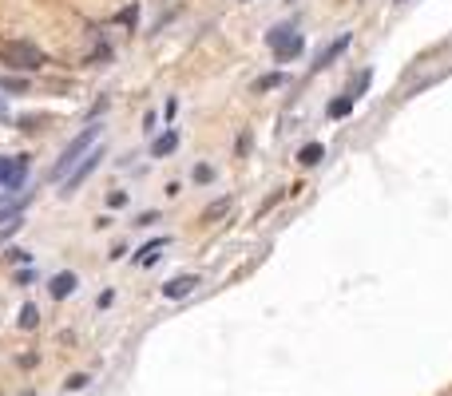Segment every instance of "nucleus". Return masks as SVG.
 <instances>
[{
	"mask_svg": "<svg viewBox=\"0 0 452 396\" xmlns=\"http://www.w3.org/2000/svg\"><path fill=\"white\" fill-rule=\"evenodd\" d=\"M278 83H286V76H282V71H270V76H262L258 83H254V91H270V88H278Z\"/></svg>",
	"mask_w": 452,
	"mask_h": 396,
	"instance_id": "nucleus-15",
	"label": "nucleus"
},
{
	"mask_svg": "<svg viewBox=\"0 0 452 396\" xmlns=\"http://www.w3.org/2000/svg\"><path fill=\"white\" fill-rule=\"evenodd\" d=\"M100 158H103V151H91V155H88V158H83L80 167H76V170H71V175H68V190H64V194H71V190L80 187L83 178H88V175H91V170L100 167Z\"/></svg>",
	"mask_w": 452,
	"mask_h": 396,
	"instance_id": "nucleus-6",
	"label": "nucleus"
},
{
	"mask_svg": "<svg viewBox=\"0 0 452 396\" xmlns=\"http://www.w3.org/2000/svg\"><path fill=\"white\" fill-rule=\"evenodd\" d=\"M195 286H199V277H195V274L171 277V281H167V286H163V297H171V301H175V297H187V293H191Z\"/></svg>",
	"mask_w": 452,
	"mask_h": 396,
	"instance_id": "nucleus-7",
	"label": "nucleus"
},
{
	"mask_svg": "<svg viewBox=\"0 0 452 396\" xmlns=\"http://www.w3.org/2000/svg\"><path fill=\"white\" fill-rule=\"evenodd\" d=\"M322 155H325L322 143H306V147L298 151V163H301V167H318V163H322Z\"/></svg>",
	"mask_w": 452,
	"mask_h": 396,
	"instance_id": "nucleus-11",
	"label": "nucleus"
},
{
	"mask_svg": "<svg viewBox=\"0 0 452 396\" xmlns=\"http://www.w3.org/2000/svg\"><path fill=\"white\" fill-rule=\"evenodd\" d=\"M24 170H28V158H0V187H8V190H16L24 182Z\"/></svg>",
	"mask_w": 452,
	"mask_h": 396,
	"instance_id": "nucleus-4",
	"label": "nucleus"
},
{
	"mask_svg": "<svg viewBox=\"0 0 452 396\" xmlns=\"http://www.w3.org/2000/svg\"><path fill=\"white\" fill-rule=\"evenodd\" d=\"M179 147V131H163L155 143H151V155L155 158H163V155H171V151Z\"/></svg>",
	"mask_w": 452,
	"mask_h": 396,
	"instance_id": "nucleus-9",
	"label": "nucleus"
},
{
	"mask_svg": "<svg viewBox=\"0 0 452 396\" xmlns=\"http://www.w3.org/2000/svg\"><path fill=\"white\" fill-rule=\"evenodd\" d=\"M369 79H373V71H369V68H365V71H357V76H353V88H349V99H357V95H361V91L369 88Z\"/></svg>",
	"mask_w": 452,
	"mask_h": 396,
	"instance_id": "nucleus-13",
	"label": "nucleus"
},
{
	"mask_svg": "<svg viewBox=\"0 0 452 396\" xmlns=\"http://www.w3.org/2000/svg\"><path fill=\"white\" fill-rule=\"evenodd\" d=\"M0 123H8V103H4V95H0Z\"/></svg>",
	"mask_w": 452,
	"mask_h": 396,
	"instance_id": "nucleus-20",
	"label": "nucleus"
},
{
	"mask_svg": "<svg viewBox=\"0 0 452 396\" xmlns=\"http://www.w3.org/2000/svg\"><path fill=\"white\" fill-rule=\"evenodd\" d=\"M100 131H103V123H95V119H91L88 127H83L80 135H76V139L68 143V147H64L60 163L52 167V178H64V175H71V170H76V163H83V158H88V147L95 143V139H100Z\"/></svg>",
	"mask_w": 452,
	"mask_h": 396,
	"instance_id": "nucleus-1",
	"label": "nucleus"
},
{
	"mask_svg": "<svg viewBox=\"0 0 452 396\" xmlns=\"http://www.w3.org/2000/svg\"><path fill=\"white\" fill-rule=\"evenodd\" d=\"M4 59H8L12 68H21V71H36L44 64L40 48H36V44H28V40H12L8 48H4Z\"/></svg>",
	"mask_w": 452,
	"mask_h": 396,
	"instance_id": "nucleus-3",
	"label": "nucleus"
},
{
	"mask_svg": "<svg viewBox=\"0 0 452 396\" xmlns=\"http://www.w3.org/2000/svg\"><path fill=\"white\" fill-rule=\"evenodd\" d=\"M266 44L274 48V56H278V59H294L301 48H306L301 32H294L290 24H278V28H270V32H266Z\"/></svg>",
	"mask_w": 452,
	"mask_h": 396,
	"instance_id": "nucleus-2",
	"label": "nucleus"
},
{
	"mask_svg": "<svg viewBox=\"0 0 452 396\" xmlns=\"http://www.w3.org/2000/svg\"><path fill=\"white\" fill-rule=\"evenodd\" d=\"M214 178V170L207 167V163H199V167H195V182H211Z\"/></svg>",
	"mask_w": 452,
	"mask_h": 396,
	"instance_id": "nucleus-18",
	"label": "nucleus"
},
{
	"mask_svg": "<svg viewBox=\"0 0 452 396\" xmlns=\"http://www.w3.org/2000/svg\"><path fill=\"white\" fill-rule=\"evenodd\" d=\"M226 206H231V198H222V202L207 206V214H202V218H207V222H214V218H222V214H226Z\"/></svg>",
	"mask_w": 452,
	"mask_h": 396,
	"instance_id": "nucleus-16",
	"label": "nucleus"
},
{
	"mask_svg": "<svg viewBox=\"0 0 452 396\" xmlns=\"http://www.w3.org/2000/svg\"><path fill=\"white\" fill-rule=\"evenodd\" d=\"M76 286H80V281H76V274H56V277H52V297H56V301H64V297H68Z\"/></svg>",
	"mask_w": 452,
	"mask_h": 396,
	"instance_id": "nucleus-10",
	"label": "nucleus"
},
{
	"mask_svg": "<svg viewBox=\"0 0 452 396\" xmlns=\"http://www.w3.org/2000/svg\"><path fill=\"white\" fill-rule=\"evenodd\" d=\"M349 44H353V36H349V32H342V36L333 40V44H325V48H322V56L313 59V71L330 68V64H333V59H337V56H342V52L349 48Z\"/></svg>",
	"mask_w": 452,
	"mask_h": 396,
	"instance_id": "nucleus-5",
	"label": "nucleus"
},
{
	"mask_svg": "<svg viewBox=\"0 0 452 396\" xmlns=\"http://www.w3.org/2000/svg\"><path fill=\"white\" fill-rule=\"evenodd\" d=\"M349 111H353V99L349 95H342V99H333V103H330V119H345Z\"/></svg>",
	"mask_w": 452,
	"mask_h": 396,
	"instance_id": "nucleus-12",
	"label": "nucleus"
},
{
	"mask_svg": "<svg viewBox=\"0 0 452 396\" xmlns=\"http://www.w3.org/2000/svg\"><path fill=\"white\" fill-rule=\"evenodd\" d=\"M167 246H171V238H155V242H147V246L139 250V266H155Z\"/></svg>",
	"mask_w": 452,
	"mask_h": 396,
	"instance_id": "nucleus-8",
	"label": "nucleus"
},
{
	"mask_svg": "<svg viewBox=\"0 0 452 396\" xmlns=\"http://www.w3.org/2000/svg\"><path fill=\"white\" fill-rule=\"evenodd\" d=\"M0 88H8V91H24V79H0Z\"/></svg>",
	"mask_w": 452,
	"mask_h": 396,
	"instance_id": "nucleus-19",
	"label": "nucleus"
},
{
	"mask_svg": "<svg viewBox=\"0 0 452 396\" xmlns=\"http://www.w3.org/2000/svg\"><path fill=\"white\" fill-rule=\"evenodd\" d=\"M64 388H68V392H80V388H88V376H83V373L68 376V380H64Z\"/></svg>",
	"mask_w": 452,
	"mask_h": 396,
	"instance_id": "nucleus-17",
	"label": "nucleus"
},
{
	"mask_svg": "<svg viewBox=\"0 0 452 396\" xmlns=\"http://www.w3.org/2000/svg\"><path fill=\"white\" fill-rule=\"evenodd\" d=\"M36 325H40V309H36V305H24L21 309V329H36Z\"/></svg>",
	"mask_w": 452,
	"mask_h": 396,
	"instance_id": "nucleus-14",
	"label": "nucleus"
}]
</instances>
